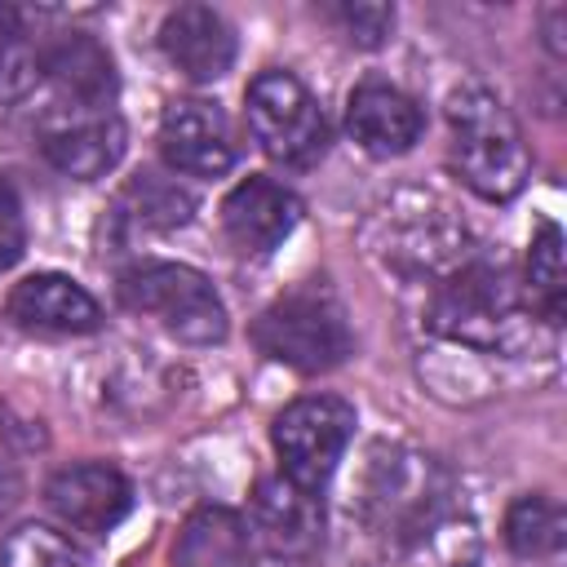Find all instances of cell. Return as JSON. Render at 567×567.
Listing matches in <instances>:
<instances>
[{
	"label": "cell",
	"mask_w": 567,
	"mask_h": 567,
	"mask_svg": "<svg viewBox=\"0 0 567 567\" xmlns=\"http://www.w3.org/2000/svg\"><path fill=\"white\" fill-rule=\"evenodd\" d=\"M447 128H452V168L474 195L514 199L527 186L532 155L523 128L492 89L461 84L447 97Z\"/></svg>",
	"instance_id": "6da1fadb"
},
{
	"label": "cell",
	"mask_w": 567,
	"mask_h": 567,
	"mask_svg": "<svg viewBox=\"0 0 567 567\" xmlns=\"http://www.w3.org/2000/svg\"><path fill=\"white\" fill-rule=\"evenodd\" d=\"M527 297L505 261H470L452 270L425 310V323L474 350H514L527 332Z\"/></svg>",
	"instance_id": "7a4b0ae2"
},
{
	"label": "cell",
	"mask_w": 567,
	"mask_h": 567,
	"mask_svg": "<svg viewBox=\"0 0 567 567\" xmlns=\"http://www.w3.org/2000/svg\"><path fill=\"white\" fill-rule=\"evenodd\" d=\"M252 346L266 359L315 377V372H332L337 363H346L354 350V337H350L341 301L328 288L306 284V288L270 301L252 319Z\"/></svg>",
	"instance_id": "3957f363"
},
{
	"label": "cell",
	"mask_w": 567,
	"mask_h": 567,
	"mask_svg": "<svg viewBox=\"0 0 567 567\" xmlns=\"http://www.w3.org/2000/svg\"><path fill=\"white\" fill-rule=\"evenodd\" d=\"M115 297L133 315L159 319L177 341L217 346L226 337V306L208 275L182 261H142L128 266L115 284Z\"/></svg>",
	"instance_id": "277c9868"
},
{
	"label": "cell",
	"mask_w": 567,
	"mask_h": 567,
	"mask_svg": "<svg viewBox=\"0 0 567 567\" xmlns=\"http://www.w3.org/2000/svg\"><path fill=\"white\" fill-rule=\"evenodd\" d=\"M244 102H248V128L275 164L310 168L323 159L332 142L328 115L292 71H261L248 84Z\"/></svg>",
	"instance_id": "5b68a950"
},
{
	"label": "cell",
	"mask_w": 567,
	"mask_h": 567,
	"mask_svg": "<svg viewBox=\"0 0 567 567\" xmlns=\"http://www.w3.org/2000/svg\"><path fill=\"white\" fill-rule=\"evenodd\" d=\"M350 439H354V408L337 394L292 399L270 425V443L279 452L284 478H292L306 492H319L332 478Z\"/></svg>",
	"instance_id": "8992f818"
},
{
	"label": "cell",
	"mask_w": 567,
	"mask_h": 567,
	"mask_svg": "<svg viewBox=\"0 0 567 567\" xmlns=\"http://www.w3.org/2000/svg\"><path fill=\"white\" fill-rule=\"evenodd\" d=\"M40 151L58 173L93 182L120 164L124 120L115 115V106H62V102H53L40 115Z\"/></svg>",
	"instance_id": "52a82bcc"
},
{
	"label": "cell",
	"mask_w": 567,
	"mask_h": 567,
	"mask_svg": "<svg viewBox=\"0 0 567 567\" xmlns=\"http://www.w3.org/2000/svg\"><path fill=\"white\" fill-rule=\"evenodd\" d=\"M44 505L62 527L80 536H106L133 509V483L106 461H80L44 483Z\"/></svg>",
	"instance_id": "ba28073f"
},
{
	"label": "cell",
	"mask_w": 567,
	"mask_h": 567,
	"mask_svg": "<svg viewBox=\"0 0 567 567\" xmlns=\"http://www.w3.org/2000/svg\"><path fill=\"white\" fill-rule=\"evenodd\" d=\"M159 155L173 173L221 177L235 164V137L217 102L182 97L159 120Z\"/></svg>",
	"instance_id": "9c48e42d"
},
{
	"label": "cell",
	"mask_w": 567,
	"mask_h": 567,
	"mask_svg": "<svg viewBox=\"0 0 567 567\" xmlns=\"http://www.w3.org/2000/svg\"><path fill=\"white\" fill-rule=\"evenodd\" d=\"M301 221V199L275 182V177H244L226 199H221V226H226V239L248 252V257H266L270 248H279L292 226Z\"/></svg>",
	"instance_id": "30bf717a"
},
{
	"label": "cell",
	"mask_w": 567,
	"mask_h": 567,
	"mask_svg": "<svg viewBox=\"0 0 567 567\" xmlns=\"http://www.w3.org/2000/svg\"><path fill=\"white\" fill-rule=\"evenodd\" d=\"M346 128L368 155L390 159V155H408L421 142L425 115L403 89H394L385 80H363V84L350 89Z\"/></svg>",
	"instance_id": "8fae6325"
},
{
	"label": "cell",
	"mask_w": 567,
	"mask_h": 567,
	"mask_svg": "<svg viewBox=\"0 0 567 567\" xmlns=\"http://www.w3.org/2000/svg\"><path fill=\"white\" fill-rule=\"evenodd\" d=\"M9 319L27 332H58V337H80L102 328V306L71 279V275H27L9 292Z\"/></svg>",
	"instance_id": "7c38bea8"
},
{
	"label": "cell",
	"mask_w": 567,
	"mask_h": 567,
	"mask_svg": "<svg viewBox=\"0 0 567 567\" xmlns=\"http://www.w3.org/2000/svg\"><path fill=\"white\" fill-rule=\"evenodd\" d=\"M159 49L186 80L208 84L221 80L235 62V31L208 4H177L159 22Z\"/></svg>",
	"instance_id": "4fadbf2b"
},
{
	"label": "cell",
	"mask_w": 567,
	"mask_h": 567,
	"mask_svg": "<svg viewBox=\"0 0 567 567\" xmlns=\"http://www.w3.org/2000/svg\"><path fill=\"white\" fill-rule=\"evenodd\" d=\"M40 75L53 80L62 106H111L115 102V62L84 31H62L49 44H40Z\"/></svg>",
	"instance_id": "5bb4252c"
},
{
	"label": "cell",
	"mask_w": 567,
	"mask_h": 567,
	"mask_svg": "<svg viewBox=\"0 0 567 567\" xmlns=\"http://www.w3.org/2000/svg\"><path fill=\"white\" fill-rule=\"evenodd\" d=\"M252 527L279 558H306L323 532L319 492L297 487L292 478H261L252 492Z\"/></svg>",
	"instance_id": "9a60e30c"
},
{
	"label": "cell",
	"mask_w": 567,
	"mask_h": 567,
	"mask_svg": "<svg viewBox=\"0 0 567 567\" xmlns=\"http://www.w3.org/2000/svg\"><path fill=\"white\" fill-rule=\"evenodd\" d=\"M173 567H252V527L226 505H199L177 527Z\"/></svg>",
	"instance_id": "2e32d148"
},
{
	"label": "cell",
	"mask_w": 567,
	"mask_h": 567,
	"mask_svg": "<svg viewBox=\"0 0 567 567\" xmlns=\"http://www.w3.org/2000/svg\"><path fill=\"white\" fill-rule=\"evenodd\" d=\"M523 297H527V306L549 328L563 323V310H567V270H563V230L554 221H540L536 235H532Z\"/></svg>",
	"instance_id": "e0dca14e"
},
{
	"label": "cell",
	"mask_w": 567,
	"mask_h": 567,
	"mask_svg": "<svg viewBox=\"0 0 567 567\" xmlns=\"http://www.w3.org/2000/svg\"><path fill=\"white\" fill-rule=\"evenodd\" d=\"M567 540V514L554 496L545 492H527L509 505L505 514V545L518 558H549L558 554Z\"/></svg>",
	"instance_id": "ac0fdd59"
},
{
	"label": "cell",
	"mask_w": 567,
	"mask_h": 567,
	"mask_svg": "<svg viewBox=\"0 0 567 567\" xmlns=\"http://www.w3.org/2000/svg\"><path fill=\"white\" fill-rule=\"evenodd\" d=\"M40 80V44L27 31L22 9L0 4V102H18Z\"/></svg>",
	"instance_id": "d6986e66"
},
{
	"label": "cell",
	"mask_w": 567,
	"mask_h": 567,
	"mask_svg": "<svg viewBox=\"0 0 567 567\" xmlns=\"http://www.w3.org/2000/svg\"><path fill=\"white\" fill-rule=\"evenodd\" d=\"M0 567H89V558L71 536L44 523H22L0 540Z\"/></svg>",
	"instance_id": "ffe728a7"
},
{
	"label": "cell",
	"mask_w": 567,
	"mask_h": 567,
	"mask_svg": "<svg viewBox=\"0 0 567 567\" xmlns=\"http://www.w3.org/2000/svg\"><path fill=\"white\" fill-rule=\"evenodd\" d=\"M124 199L133 204V217H137V221L159 226V230H173V226L190 221V213H195L190 190L177 186L173 177H159V173H137V177L124 186Z\"/></svg>",
	"instance_id": "44dd1931"
},
{
	"label": "cell",
	"mask_w": 567,
	"mask_h": 567,
	"mask_svg": "<svg viewBox=\"0 0 567 567\" xmlns=\"http://www.w3.org/2000/svg\"><path fill=\"white\" fill-rule=\"evenodd\" d=\"M328 13L341 22L346 40L359 49H381L394 31V9L381 0H346V4H332Z\"/></svg>",
	"instance_id": "7402d4cb"
},
{
	"label": "cell",
	"mask_w": 567,
	"mask_h": 567,
	"mask_svg": "<svg viewBox=\"0 0 567 567\" xmlns=\"http://www.w3.org/2000/svg\"><path fill=\"white\" fill-rule=\"evenodd\" d=\"M27 252V221H22V199L13 182L0 173V270H9Z\"/></svg>",
	"instance_id": "603a6c76"
},
{
	"label": "cell",
	"mask_w": 567,
	"mask_h": 567,
	"mask_svg": "<svg viewBox=\"0 0 567 567\" xmlns=\"http://www.w3.org/2000/svg\"><path fill=\"white\" fill-rule=\"evenodd\" d=\"M558 18H563V9H554V13H549V22H558ZM545 40H549V49H554V58H563V35H558L554 27H549V35H545Z\"/></svg>",
	"instance_id": "cb8c5ba5"
},
{
	"label": "cell",
	"mask_w": 567,
	"mask_h": 567,
	"mask_svg": "<svg viewBox=\"0 0 567 567\" xmlns=\"http://www.w3.org/2000/svg\"><path fill=\"white\" fill-rule=\"evenodd\" d=\"M9 501H13V478H9V470L0 465V509H4Z\"/></svg>",
	"instance_id": "d4e9b609"
}]
</instances>
